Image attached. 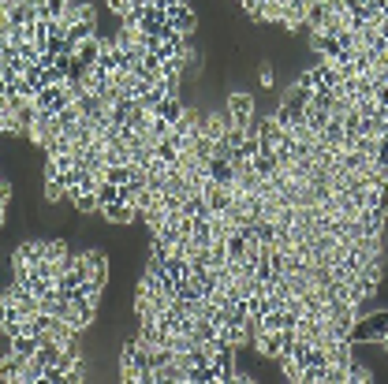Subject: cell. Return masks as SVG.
<instances>
[{
    "instance_id": "obj_7",
    "label": "cell",
    "mask_w": 388,
    "mask_h": 384,
    "mask_svg": "<svg viewBox=\"0 0 388 384\" xmlns=\"http://www.w3.org/2000/svg\"><path fill=\"white\" fill-rule=\"evenodd\" d=\"M205 168H210L213 183H231V179H236V168H231V161H224V157H210Z\"/></svg>"
},
{
    "instance_id": "obj_9",
    "label": "cell",
    "mask_w": 388,
    "mask_h": 384,
    "mask_svg": "<svg viewBox=\"0 0 388 384\" xmlns=\"http://www.w3.org/2000/svg\"><path fill=\"white\" fill-rule=\"evenodd\" d=\"M37 336H27V332H19V336H11L8 340V351H16V354H23V359H30V354L37 351Z\"/></svg>"
},
{
    "instance_id": "obj_11",
    "label": "cell",
    "mask_w": 388,
    "mask_h": 384,
    "mask_svg": "<svg viewBox=\"0 0 388 384\" xmlns=\"http://www.w3.org/2000/svg\"><path fill=\"white\" fill-rule=\"evenodd\" d=\"M280 373H284V380H295L299 384L303 380V366H299V359H295V354H280Z\"/></svg>"
},
{
    "instance_id": "obj_16",
    "label": "cell",
    "mask_w": 388,
    "mask_h": 384,
    "mask_svg": "<svg viewBox=\"0 0 388 384\" xmlns=\"http://www.w3.org/2000/svg\"><path fill=\"white\" fill-rule=\"evenodd\" d=\"M257 83H262V90H273L277 75H273V68H269V64H262V68H257Z\"/></svg>"
},
{
    "instance_id": "obj_15",
    "label": "cell",
    "mask_w": 388,
    "mask_h": 384,
    "mask_svg": "<svg viewBox=\"0 0 388 384\" xmlns=\"http://www.w3.org/2000/svg\"><path fill=\"white\" fill-rule=\"evenodd\" d=\"M105 179H109V183H120V187H123V183L131 179V164H109V168H105Z\"/></svg>"
},
{
    "instance_id": "obj_8",
    "label": "cell",
    "mask_w": 388,
    "mask_h": 384,
    "mask_svg": "<svg viewBox=\"0 0 388 384\" xmlns=\"http://www.w3.org/2000/svg\"><path fill=\"white\" fill-rule=\"evenodd\" d=\"M23 366H27V359L16 354V351H8L4 359H0V380H19V369Z\"/></svg>"
},
{
    "instance_id": "obj_13",
    "label": "cell",
    "mask_w": 388,
    "mask_h": 384,
    "mask_svg": "<svg viewBox=\"0 0 388 384\" xmlns=\"http://www.w3.org/2000/svg\"><path fill=\"white\" fill-rule=\"evenodd\" d=\"M42 198H45L49 205H53V202H63V198H68V187H63L60 179H45V187H42Z\"/></svg>"
},
{
    "instance_id": "obj_2",
    "label": "cell",
    "mask_w": 388,
    "mask_h": 384,
    "mask_svg": "<svg viewBox=\"0 0 388 384\" xmlns=\"http://www.w3.org/2000/svg\"><path fill=\"white\" fill-rule=\"evenodd\" d=\"M224 104H228L236 127H247L250 131V124H254V94H247V90H231V94L224 97Z\"/></svg>"
},
{
    "instance_id": "obj_17",
    "label": "cell",
    "mask_w": 388,
    "mask_h": 384,
    "mask_svg": "<svg viewBox=\"0 0 388 384\" xmlns=\"http://www.w3.org/2000/svg\"><path fill=\"white\" fill-rule=\"evenodd\" d=\"M231 380H236V384H250L254 377L247 373V369H239V366H236V369H231Z\"/></svg>"
},
{
    "instance_id": "obj_6",
    "label": "cell",
    "mask_w": 388,
    "mask_h": 384,
    "mask_svg": "<svg viewBox=\"0 0 388 384\" xmlns=\"http://www.w3.org/2000/svg\"><path fill=\"white\" fill-rule=\"evenodd\" d=\"M254 351L265 354V359H277V354L284 351V328H280V332H262L254 340Z\"/></svg>"
},
{
    "instance_id": "obj_18",
    "label": "cell",
    "mask_w": 388,
    "mask_h": 384,
    "mask_svg": "<svg viewBox=\"0 0 388 384\" xmlns=\"http://www.w3.org/2000/svg\"><path fill=\"white\" fill-rule=\"evenodd\" d=\"M381 343H384V351H388V332H384V340H381Z\"/></svg>"
},
{
    "instance_id": "obj_14",
    "label": "cell",
    "mask_w": 388,
    "mask_h": 384,
    "mask_svg": "<svg viewBox=\"0 0 388 384\" xmlns=\"http://www.w3.org/2000/svg\"><path fill=\"white\" fill-rule=\"evenodd\" d=\"M373 380V369L362 366V362H351V369H347V384H370Z\"/></svg>"
},
{
    "instance_id": "obj_10",
    "label": "cell",
    "mask_w": 388,
    "mask_h": 384,
    "mask_svg": "<svg viewBox=\"0 0 388 384\" xmlns=\"http://www.w3.org/2000/svg\"><path fill=\"white\" fill-rule=\"evenodd\" d=\"M97 202L101 205H112V202H123V198H120V183H109L105 176H101V183H97Z\"/></svg>"
},
{
    "instance_id": "obj_3",
    "label": "cell",
    "mask_w": 388,
    "mask_h": 384,
    "mask_svg": "<svg viewBox=\"0 0 388 384\" xmlns=\"http://www.w3.org/2000/svg\"><path fill=\"white\" fill-rule=\"evenodd\" d=\"M213 373H217V384H228L231 380V369H236V347L231 343H221V347H213Z\"/></svg>"
},
{
    "instance_id": "obj_5",
    "label": "cell",
    "mask_w": 388,
    "mask_h": 384,
    "mask_svg": "<svg viewBox=\"0 0 388 384\" xmlns=\"http://www.w3.org/2000/svg\"><path fill=\"white\" fill-rule=\"evenodd\" d=\"M83 254H86V265H90V280L109 284V254L105 250H83Z\"/></svg>"
},
{
    "instance_id": "obj_1",
    "label": "cell",
    "mask_w": 388,
    "mask_h": 384,
    "mask_svg": "<svg viewBox=\"0 0 388 384\" xmlns=\"http://www.w3.org/2000/svg\"><path fill=\"white\" fill-rule=\"evenodd\" d=\"M388 332V310L384 313H358L351 328V343H381Z\"/></svg>"
},
{
    "instance_id": "obj_4",
    "label": "cell",
    "mask_w": 388,
    "mask_h": 384,
    "mask_svg": "<svg viewBox=\"0 0 388 384\" xmlns=\"http://www.w3.org/2000/svg\"><path fill=\"white\" fill-rule=\"evenodd\" d=\"M101 217H105V224H135L138 220V209L127 205V202H112V205H101Z\"/></svg>"
},
{
    "instance_id": "obj_12",
    "label": "cell",
    "mask_w": 388,
    "mask_h": 384,
    "mask_svg": "<svg viewBox=\"0 0 388 384\" xmlns=\"http://www.w3.org/2000/svg\"><path fill=\"white\" fill-rule=\"evenodd\" d=\"M71 202H75V209H79V213H101V202H97V194L94 191H83V194H75L71 198Z\"/></svg>"
}]
</instances>
